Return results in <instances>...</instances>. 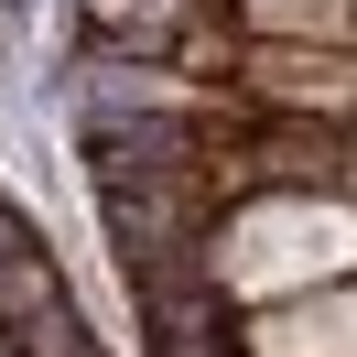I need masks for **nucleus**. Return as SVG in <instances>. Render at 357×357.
<instances>
[{
    "instance_id": "obj_1",
    "label": "nucleus",
    "mask_w": 357,
    "mask_h": 357,
    "mask_svg": "<svg viewBox=\"0 0 357 357\" xmlns=\"http://www.w3.org/2000/svg\"><path fill=\"white\" fill-rule=\"evenodd\" d=\"M195 271L238 303H271V292L303 282H347V195H238L217 206V227L195 238Z\"/></svg>"
},
{
    "instance_id": "obj_2",
    "label": "nucleus",
    "mask_w": 357,
    "mask_h": 357,
    "mask_svg": "<svg viewBox=\"0 0 357 357\" xmlns=\"http://www.w3.org/2000/svg\"><path fill=\"white\" fill-rule=\"evenodd\" d=\"M87 184H98V217H109V249L119 271H195V238L217 227V184L206 162H119V152H87Z\"/></svg>"
},
{
    "instance_id": "obj_3",
    "label": "nucleus",
    "mask_w": 357,
    "mask_h": 357,
    "mask_svg": "<svg viewBox=\"0 0 357 357\" xmlns=\"http://www.w3.org/2000/svg\"><path fill=\"white\" fill-rule=\"evenodd\" d=\"M227 87L260 119H347L357 109L347 44H249V33H227Z\"/></svg>"
},
{
    "instance_id": "obj_4",
    "label": "nucleus",
    "mask_w": 357,
    "mask_h": 357,
    "mask_svg": "<svg viewBox=\"0 0 357 357\" xmlns=\"http://www.w3.org/2000/svg\"><path fill=\"white\" fill-rule=\"evenodd\" d=\"M227 357H357L347 282H303V292H271V303H238L227 314Z\"/></svg>"
},
{
    "instance_id": "obj_5",
    "label": "nucleus",
    "mask_w": 357,
    "mask_h": 357,
    "mask_svg": "<svg viewBox=\"0 0 357 357\" xmlns=\"http://www.w3.org/2000/svg\"><path fill=\"white\" fill-rule=\"evenodd\" d=\"M217 22V0H76V33L87 54H162L174 33Z\"/></svg>"
},
{
    "instance_id": "obj_6",
    "label": "nucleus",
    "mask_w": 357,
    "mask_h": 357,
    "mask_svg": "<svg viewBox=\"0 0 357 357\" xmlns=\"http://www.w3.org/2000/svg\"><path fill=\"white\" fill-rule=\"evenodd\" d=\"M217 22L249 44H347V0H217Z\"/></svg>"
},
{
    "instance_id": "obj_7",
    "label": "nucleus",
    "mask_w": 357,
    "mask_h": 357,
    "mask_svg": "<svg viewBox=\"0 0 357 357\" xmlns=\"http://www.w3.org/2000/svg\"><path fill=\"white\" fill-rule=\"evenodd\" d=\"M152 357H227V335H152Z\"/></svg>"
},
{
    "instance_id": "obj_8",
    "label": "nucleus",
    "mask_w": 357,
    "mask_h": 357,
    "mask_svg": "<svg viewBox=\"0 0 357 357\" xmlns=\"http://www.w3.org/2000/svg\"><path fill=\"white\" fill-rule=\"evenodd\" d=\"M87 357H98V347H87Z\"/></svg>"
}]
</instances>
